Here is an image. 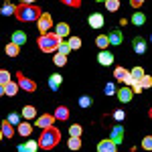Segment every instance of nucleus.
<instances>
[{"instance_id": "11", "label": "nucleus", "mask_w": 152, "mask_h": 152, "mask_svg": "<svg viewBox=\"0 0 152 152\" xmlns=\"http://www.w3.org/2000/svg\"><path fill=\"white\" fill-rule=\"evenodd\" d=\"M89 26H91V28H102V26H104V16H102L99 12H94V14L89 16Z\"/></svg>"}, {"instance_id": "32", "label": "nucleus", "mask_w": 152, "mask_h": 152, "mask_svg": "<svg viewBox=\"0 0 152 152\" xmlns=\"http://www.w3.org/2000/svg\"><path fill=\"white\" fill-rule=\"evenodd\" d=\"M69 53H71L69 45H67V43H63V41H61V43H59V47H57V55H65V57H67V55H69Z\"/></svg>"}, {"instance_id": "42", "label": "nucleus", "mask_w": 152, "mask_h": 152, "mask_svg": "<svg viewBox=\"0 0 152 152\" xmlns=\"http://www.w3.org/2000/svg\"><path fill=\"white\" fill-rule=\"evenodd\" d=\"M114 118H116L118 122H122V120H124V118H126V114H124V112H122V110H116V112H114Z\"/></svg>"}, {"instance_id": "37", "label": "nucleus", "mask_w": 152, "mask_h": 152, "mask_svg": "<svg viewBox=\"0 0 152 152\" xmlns=\"http://www.w3.org/2000/svg\"><path fill=\"white\" fill-rule=\"evenodd\" d=\"M6 122H8V124H12V126H14V124H16V126H18V124H20V116H18V114H14V112H12L10 116H8V120H6Z\"/></svg>"}, {"instance_id": "22", "label": "nucleus", "mask_w": 152, "mask_h": 152, "mask_svg": "<svg viewBox=\"0 0 152 152\" xmlns=\"http://www.w3.org/2000/svg\"><path fill=\"white\" fill-rule=\"evenodd\" d=\"M128 73H130V77H132V81H140L142 77L146 75L142 67H134V69H132V71H128Z\"/></svg>"}, {"instance_id": "3", "label": "nucleus", "mask_w": 152, "mask_h": 152, "mask_svg": "<svg viewBox=\"0 0 152 152\" xmlns=\"http://www.w3.org/2000/svg\"><path fill=\"white\" fill-rule=\"evenodd\" d=\"M59 43H61V39H59L55 33H47V35H41L37 39V45H39V49H41L43 53H53V51H57Z\"/></svg>"}, {"instance_id": "2", "label": "nucleus", "mask_w": 152, "mask_h": 152, "mask_svg": "<svg viewBox=\"0 0 152 152\" xmlns=\"http://www.w3.org/2000/svg\"><path fill=\"white\" fill-rule=\"evenodd\" d=\"M59 142H61V132H59L55 126L53 128H47L41 132V136H39V148H43V150H53V148H57Z\"/></svg>"}, {"instance_id": "39", "label": "nucleus", "mask_w": 152, "mask_h": 152, "mask_svg": "<svg viewBox=\"0 0 152 152\" xmlns=\"http://www.w3.org/2000/svg\"><path fill=\"white\" fill-rule=\"evenodd\" d=\"M63 4H65V6H71V8H79V6H81L79 0H63Z\"/></svg>"}, {"instance_id": "18", "label": "nucleus", "mask_w": 152, "mask_h": 152, "mask_svg": "<svg viewBox=\"0 0 152 152\" xmlns=\"http://www.w3.org/2000/svg\"><path fill=\"white\" fill-rule=\"evenodd\" d=\"M61 83H63V77H61L59 73H53V75L49 77V87H51L53 91H57V89H59V85H61Z\"/></svg>"}, {"instance_id": "13", "label": "nucleus", "mask_w": 152, "mask_h": 152, "mask_svg": "<svg viewBox=\"0 0 152 152\" xmlns=\"http://www.w3.org/2000/svg\"><path fill=\"white\" fill-rule=\"evenodd\" d=\"M116 95H118V99H120V102H124V104H126V102H130V99H132V89H130V87H122V89H118L116 91Z\"/></svg>"}, {"instance_id": "44", "label": "nucleus", "mask_w": 152, "mask_h": 152, "mask_svg": "<svg viewBox=\"0 0 152 152\" xmlns=\"http://www.w3.org/2000/svg\"><path fill=\"white\" fill-rule=\"evenodd\" d=\"M0 95H4V85H0Z\"/></svg>"}, {"instance_id": "14", "label": "nucleus", "mask_w": 152, "mask_h": 152, "mask_svg": "<svg viewBox=\"0 0 152 152\" xmlns=\"http://www.w3.org/2000/svg\"><path fill=\"white\" fill-rule=\"evenodd\" d=\"M10 43H12V45H16V47L24 45V43H26V33H23V31H16V33L12 35Z\"/></svg>"}, {"instance_id": "27", "label": "nucleus", "mask_w": 152, "mask_h": 152, "mask_svg": "<svg viewBox=\"0 0 152 152\" xmlns=\"http://www.w3.org/2000/svg\"><path fill=\"white\" fill-rule=\"evenodd\" d=\"M4 51H6V55H8V57H16V55L20 53V47H16V45L8 43V45L4 47Z\"/></svg>"}, {"instance_id": "4", "label": "nucleus", "mask_w": 152, "mask_h": 152, "mask_svg": "<svg viewBox=\"0 0 152 152\" xmlns=\"http://www.w3.org/2000/svg\"><path fill=\"white\" fill-rule=\"evenodd\" d=\"M16 85L20 87V89H24V91H28V94H33V91H37V83L33 81V79H28L24 73H16Z\"/></svg>"}, {"instance_id": "25", "label": "nucleus", "mask_w": 152, "mask_h": 152, "mask_svg": "<svg viewBox=\"0 0 152 152\" xmlns=\"http://www.w3.org/2000/svg\"><path fill=\"white\" fill-rule=\"evenodd\" d=\"M67 45H69L71 51H77V49H81V39H79V37H69Z\"/></svg>"}, {"instance_id": "45", "label": "nucleus", "mask_w": 152, "mask_h": 152, "mask_svg": "<svg viewBox=\"0 0 152 152\" xmlns=\"http://www.w3.org/2000/svg\"><path fill=\"white\" fill-rule=\"evenodd\" d=\"M2 138H4V136H2V132H0V140H2Z\"/></svg>"}, {"instance_id": "8", "label": "nucleus", "mask_w": 152, "mask_h": 152, "mask_svg": "<svg viewBox=\"0 0 152 152\" xmlns=\"http://www.w3.org/2000/svg\"><path fill=\"white\" fill-rule=\"evenodd\" d=\"M97 152H118V146L110 138H104L97 142Z\"/></svg>"}, {"instance_id": "29", "label": "nucleus", "mask_w": 152, "mask_h": 152, "mask_svg": "<svg viewBox=\"0 0 152 152\" xmlns=\"http://www.w3.org/2000/svg\"><path fill=\"white\" fill-rule=\"evenodd\" d=\"M67 148H69V150H79V148H81V138H69Z\"/></svg>"}, {"instance_id": "20", "label": "nucleus", "mask_w": 152, "mask_h": 152, "mask_svg": "<svg viewBox=\"0 0 152 152\" xmlns=\"http://www.w3.org/2000/svg\"><path fill=\"white\" fill-rule=\"evenodd\" d=\"M16 130H18V134H20V136H31V134H33V126H31L28 122H20Z\"/></svg>"}, {"instance_id": "35", "label": "nucleus", "mask_w": 152, "mask_h": 152, "mask_svg": "<svg viewBox=\"0 0 152 152\" xmlns=\"http://www.w3.org/2000/svg\"><path fill=\"white\" fill-rule=\"evenodd\" d=\"M53 63H55L57 67H63V65L67 63V57H65V55H55V57H53Z\"/></svg>"}, {"instance_id": "28", "label": "nucleus", "mask_w": 152, "mask_h": 152, "mask_svg": "<svg viewBox=\"0 0 152 152\" xmlns=\"http://www.w3.org/2000/svg\"><path fill=\"white\" fill-rule=\"evenodd\" d=\"M81 132H83V128L79 124H71V128H69L71 138H81Z\"/></svg>"}, {"instance_id": "21", "label": "nucleus", "mask_w": 152, "mask_h": 152, "mask_svg": "<svg viewBox=\"0 0 152 152\" xmlns=\"http://www.w3.org/2000/svg\"><path fill=\"white\" fill-rule=\"evenodd\" d=\"M95 45H97V49H102V51H107V47H110L107 35H99L97 39H95Z\"/></svg>"}, {"instance_id": "43", "label": "nucleus", "mask_w": 152, "mask_h": 152, "mask_svg": "<svg viewBox=\"0 0 152 152\" xmlns=\"http://www.w3.org/2000/svg\"><path fill=\"white\" fill-rule=\"evenodd\" d=\"M142 4H144L142 0H132V6H134V8H140Z\"/></svg>"}, {"instance_id": "12", "label": "nucleus", "mask_w": 152, "mask_h": 152, "mask_svg": "<svg viewBox=\"0 0 152 152\" xmlns=\"http://www.w3.org/2000/svg\"><path fill=\"white\" fill-rule=\"evenodd\" d=\"M97 61H99L102 65H105V67H107V65H112V63H114V55H112L110 51H99Z\"/></svg>"}, {"instance_id": "23", "label": "nucleus", "mask_w": 152, "mask_h": 152, "mask_svg": "<svg viewBox=\"0 0 152 152\" xmlns=\"http://www.w3.org/2000/svg\"><path fill=\"white\" fill-rule=\"evenodd\" d=\"M132 43H134V51H136L138 55H142V53L146 51V43H144L142 39H138V37H136V39H134Z\"/></svg>"}, {"instance_id": "30", "label": "nucleus", "mask_w": 152, "mask_h": 152, "mask_svg": "<svg viewBox=\"0 0 152 152\" xmlns=\"http://www.w3.org/2000/svg\"><path fill=\"white\" fill-rule=\"evenodd\" d=\"M105 8L110 12H118L120 10V0H107L105 2Z\"/></svg>"}, {"instance_id": "7", "label": "nucleus", "mask_w": 152, "mask_h": 152, "mask_svg": "<svg viewBox=\"0 0 152 152\" xmlns=\"http://www.w3.org/2000/svg\"><path fill=\"white\" fill-rule=\"evenodd\" d=\"M53 122H55V118L51 116V114H43V116H37V126H39L41 130L53 128Z\"/></svg>"}, {"instance_id": "9", "label": "nucleus", "mask_w": 152, "mask_h": 152, "mask_svg": "<svg viewBox=\"0 0 152 152\" xmlns=\"http://www.w3.org/2000/svg\"><path fill=\"white\" fill-rule=\"evenodd\" d=\"M53 118H55V120H61V122H65V120L69 118V107H67V105H57V110H55Z\"/></svg>"}, {"instance_id": "1", "label": "nucleus", "mask_w": 152, "mask_h": 152, "mask_svg": "<svg viewBox=\"0 0 152 152\" xmlns=\"http://www.w3.org/2000/svg\"><path fill=\"white\" fill-rule=\"evenodd\" d=\"M16 18L18 20H23V23H33V20H39V16H41V8L35 6L31 0H26V2H20L18 6H16Z\"/></svg>"}, {"instance_id": "19", "label": "nucleus", "mask_w": 152, "mask_h": 152, "mask_svg": "<svg viewBox=\"0 0 152 152\" xmlns=\"http://www.w3.org/2000/svg\"><path fill=\"white\" fill-rule=\"evenodd\" d=\"M39 150V144L35 140H28L26 144H20L18 146V152H37Z\"/></svg>"}, {"instance_id": "24", "label": "nucleus", "mask_w": 152, "mask_h": 152, "mask_svg": "<svg viewBox=\"0 0 152 152\" xmlns=\"http://www.w3.org/2000/svg\"><path fill=\"white\" fill-rule=\"evenodd\" d=\"M16 91H18V85L14 81H8L4 85V95H16Z\"/></svg>"}, {"instance_id": "6", "label": "nucleus", "mask_w": 152, "mask_h": 152, "mask_svg": "<svg viewBox=\"0 0 152 152\" xmlns=\"http://www.w3.org/2000/svg\"><path fill=\"white\" fill-rule=\"evenodd\" d=\"M114 79L120 81V83H124V87H130V85L134 83L132 77H130V73L124 69V67H116V69H114Z\"/></svg>"}, {"instance_id": "15", "label": "nucleus", "mask_w": 152, "mask_h": 152, "mask_svg": "<svg viewBox=\"0 0 152 152\" xmlns=\"http://www.w3.org/2000/svg\"><path fill=\"white\" fill-rule=\"evenodd\" d=\"M69 31H71V28H69V24H67V23H59L57 26H55V35H57L61 41H63V37L69 35Z\"/></svg>"}, {"instance_id": "10", "label": "nucleus", "mask_w": 152, "mask_h": 152, "mask_svg": "<svg viewBox=\"0 0 152 152\" xmlns=\"http://www.w3.org/2000/svg\"><path fill=\"white\" fill-rule=\"evenodd\" d=\"M0 132H2V136H4V138H12V136L16 134V132H14V126H12V124H8L6 120L0 124Z\"/></svg>"}, {"instance_id": "38", "label": "nucleus", "mask_w": 152, "mask_h": 152, "mask_svg": "<svg viewBox=\"0 0 152 152\" xmlns=\"http://www.w3.org/2000/svg\"><path fill=\"white\" fill-rule=\"evenodd\" d=\"M79 105H81V107H89V105H91V97H89V95H81V97H79Z\"/></svg>"}, {"instance_id": "34", "label": "nucleus", "mask_w": 152, "mask_h": 152, "mask_svg": "<svg viewBox=\"0 0 152 152\" xmlns=\"http://www.w3.org/2000/svg\"><path fill=\"white\" fill-rule=\"evenodd\" d=\"M144 20H146V18H144V14H142V12H136V14L132 16V23L136 24V26H140V24H144Z\"/></svg>"}, {"instance_id": "33", "label": "nucleus", "mask_w": 152, "mask_h": 152, "mask_svg": "<svg viewBox=\"0 0 152 152\" xmlns=\"http://www.w3.org/2000/svg\"><path fill=\"white\" fill-rule=\"evenodd\" d=\"M138 83H140L142 89H148V87H152V77H150V75H144V77H142Z\"/></svg>"}, {"instance_id": "40", "label": "nucleus", "mask_w": 152, "mask_h": 152, "mask_svg": "<svg viewBox=\"0 0 152 152\" xmlns=\"http://www.w3.org/2000/svg\"><path fill=\"white\" fill-rule=\"evenodd\" d=\"M142 148H144V150H152V138L150 136H146V138L142 140Z\"/></svg>"}, {"instance_id": "16", "label": "nucleus", "mask_w": 152, "mask_h": 152, "mask_svg": "<svg viewBox=\"0 0 152 152\" xmlns=\"http://www.w3.org/2000/svg\"><path fill=\"white\" fill-rule=\"evenodd\" d=\"M20 116L24 118V122L33 120V118H37V107H35V105H24V107H23V114H20Z\"/></svg>"}, {"instance_id": "5", "label": "nucleus", "mask_w": 152, "mask_h": 152, "mask_svg": "<svg viewBox=\"0 0 152 152\" xmlns=\"http://www.w3.org/2000/svg\"><path fill=\"white\" fill-rule=\"evenodd\" d=\"M37 26H39L41 35H47L49 31H51V26H53L51 14H49V12H41V16H39V20H37Z\"/></svg>"}, {"instance_id": "36", "label": "nucleus", "mask_w": 152, "mask_h": 152, "mask_svg": "<svg viewBox=\"0 0 152 152\" xmlns=\"http://www.w3.org/2000/svg\"><path fill=\"white\" fill-rule=\"evenodd\" d=\"M10 81V73L4 69H0V85H6V83Z\"/></svg>"}, {"instance_id": "17", "label": "nucleus", "mask_w": 152, "mask_h": 152, "mask_svg": "<svg viewBox=\"0 0 152 152\" xmlns=\"http://www.w3.org/2000/svg\"><path fill=\"white\" fill-rule=\"evenodd\" d=\"M110 140H112V142H114V144L118 146L120 142L124 140V130L120 128V126H116V128L112 130V136H110Z\"/></svg>"}, {"instance_id": "26", "label": "nucleus", "mask_w": 152, "mask_h": 152, "mask_svg": "<svg viewBox=\"0 0 152 152\" xmlns=\"http://www.w3.org/2000/svg\"><path fill=\"white\" fill-rule=\"evenodd\" d=\"M107 41H110V45H122V35L118 31H114V33L107 35Z\"/></svg>"}, {"instance_id": "31", "label": "nucleus", "mask_w": 152, "mask_h": 152, "mask_svg": "<svg viewBox=\"0 0 152 152\" xmlns=\"http://www.w3.org/2000/svg\"><path fill=\"white\" fill-rule=\"evenodd\" d=\"M14 10H16V6H12L10 2H6V4L0 8V14H6V16H10V14H14Z\"/></svg>"}, {"instance_id": "41", "label": "nucleus", "mask_w": 152, "mask_h": 152, "mask_svg": "<svg viewBox=\"0 0 152 152\" xmlns=\"http://www.w3.org/2000/svg\"><path fill=\"white\" fill-rule=\"evenodd\" d=\"M104 91H105V95H114V94H116V85H114V83H107Z\"/></svg>"}]
</instances>
